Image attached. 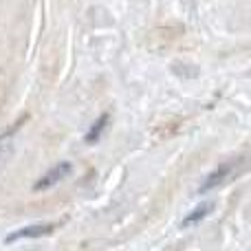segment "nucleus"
<instances>
[{"instance_id":"nucleus-1","label":"nucleus","mask_w":251,"mask_h":251,"mask_svg":"<svg viewBox=\"0 0 251 251\" xmlns=\"http://www.w3.org/2000/svg\"><path fill=\"white\" fill-rule=\"evenodd\" d=\"M238 168H240V159H231V161H227V163L218 165L214 172H209L207 176H205V181H203V185L199 187V192L205 194V192H212V190H216V187L225 185L227 181L234 178V174Z\"/></svg>"},{"instance_id":"nucleus-2","label":"nucleus","mask_w":251,"mask_h":251,"mask_svg":"<svg viewBox=\"0 0 251 251\" xmlns=\"http://www.w3.org/2000/svg\"><path fill=\"white\" fill-rule=\"evenodd\" d=\"M71 170H73V165H71V161H62V163L53 165L49 172H44L42 176L35 181L33 190L35 192H44V190H51V187H55L57 183H62L66 176L71 174Z\"/></svg>"},{"instance_id":"nucleus-3","label":"nucleus","mask_w":251,"mask_h":251,"mask_svg":"<svg viewBox=\"0 0 251 251\" xmlns=\"http://www.w3.org/2000/svg\"><path fill=\"white\" fill-rule=\"evenodd\" d=\"M55 223H33V225H26L16 229L13 234H9L4 238V243H18V240H25V238H42V236H49L53 229H55Z\"/></svg>"},{"instance_id":"nucleus-4","label":"nucleus","mask_w":251,"mask_h":251,"mask_svg":"<svg viewBox=\"0 0 251 251\" xmlns=\"http://www.w3.org/2000/svg\"><path fill=\"white\" fill-rule=\"evenodd\" d=\"M212 209H214V203H212V201H207V203H201V205H196V207L192 209V212L187 214L185 218H183V227L199 225V223L203 221L205 216H209V214H212Z\"/></svg>"},{"instance_id":"nucleus-5","label":"nucleus","mask_w":251,"mask_h":251,"mask_svg":"<svg viewBox=\"0 0 251 251\" xmlns=\"http://www.w3.org/2000/svg\"><path fill=\"white\" fill-rule=\"evenodd\" d=\"M18 128H20V124H16L11 130H7V132L0 134V165L7 161L9 154H11V150H13V137H16Z\"/></svg>"},{"instance_id":"nucleus-6","label":"nucleus","mask_w":251,"mask_h":251,"mask_svg":"<svg viewBox=\"0 0 251 251\" xmlns=\"http://www.w3.org/2000/svg\"><path fill=\"white\" fill-rule=\"evenodd\" d=\"M108 122H110V115H108V113H104L100 119H95V122H93V126H91V130L86 132V141H88V143H95L97 139L104 134V130L108 128Z\"/></svg>"}]
</instances>
